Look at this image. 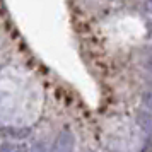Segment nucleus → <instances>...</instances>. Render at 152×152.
I'll return each instance as SVG.
<instances>
[{"mask_svg":"<svg viewBox=\"0 0 152 152\" xmlns=\"http://www.w3.org/2000/svg\"><path fill=\"white\" fill-rule=\"evenodd\" d=\"M74 147H75L74 133H72L69 128H63V130L58 133L51 152H74Z\"/></svg>","mask_w":152,"mask_h":152,"instance_id":"f257e3e1","label":"nucleus"},{"mask_svg":"<svg viewBox=\"0 0 152 152\" xmlns=\"http://www.w3.org/2000/svg\"><path fill=\"white\" fill-rule=\"evenodd\" d=\"M137 123L145 133H152V113L151 111H140L137 115Z\"/></svg>","mask_w":152,"mask_h":152,"instance_id":"f03ea898","label":"nucleus"},{"mask_svg":"<svg viewBox=\"0 0 152 152\" xmlns=\"http://www.w3.org/2000/svg\"><path fill=\"white\" fill-rule=\"evenodd\" d=\"M144 104H145V108L152 113V92H147L144 96Z\"/></svg>","mask_w":152,"mask_h":152,"instance_id":"7ed1b4c3","label":"nucleus"},{"mask_svg":"<svg viewBox=\"0 0 152 152\" xmlns=\"http://www.w3.org/2000/svg\"><path fill=\"white\" fill-rule=\"evenodd\" d=\"M31 152H46L45 144H43V142H36V144L31 147Z\"/></svg>","mask_w":152,"mask_h":152,"instance_id":"20e7f679","label":"nucleus"},{"mask_svg":"<svg viewBox=\"0 0 152 152\" xmlns=\"http://www.w3.org/2000/svg\"><path fill=\"white\" fill-rule=\"evenodd\" d=\"M14 152H26V149H24V147H19V149H15Z\"/></svg>","mask_w":152,"mask_h":152,"instance_id":"39448f33","label":"nucleus"},{"mask_svg":"<svg viewBox=\"0 0 152 152\" xmlns=\"http://www.w3.org/2000/svg\"><path fill=\"white\" fill-rule=\"evenodd\" d=\"M151 10H152V0H151Z\"/></svg>","mask_w":152,"mask_h":152,"instance_id":"423d86ee","label":"nucleus"}]
</instances>
